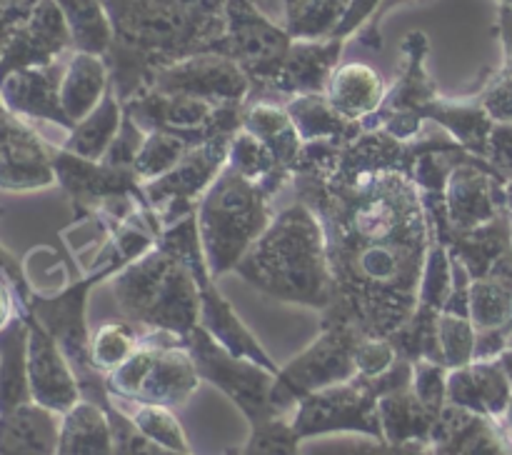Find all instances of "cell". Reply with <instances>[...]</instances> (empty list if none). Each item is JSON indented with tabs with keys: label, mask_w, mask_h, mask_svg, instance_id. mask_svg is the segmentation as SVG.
I'll list each match as a JSON object with an SVG mask.
<instances>
[{
	"label": "cell",
	"mask_w": 512,
	"mask_h": 455,
	"mask_svg": "<svg viewBox=\"0 0 512 455\" xmlns=\"http://www.w3.org/2000/svg\"><path fill=\"white\" fill-rule=\"evenodd\" d=\"M235 273L280 303L305 305L320 313L333 303L328 238L315 210L303 200L273 215Z\"/></svg>",
	"instance_id": "1"
},
{
	"label": "cell",
	"mask_w": 512,
	"mask_h": 455,
	"mask_svg": "<svg viewBox=\"0 0 512 455\" xmlns=\"http://www.w3.org/2000/svg\"><path fill=\"white\" fill-rule=\"evenodd\" d=\"M120 318L145 333L183 340L200 325V290L190 265L163 240L110 278Z\"/></svg>",
	"instance_id": "2"
},
{
	"label": "cell",
	"mask_w": 512,
	"mask_h": 455,
	"mask_svg": "<svg viewBox=\"0 0 512 455\" xmlns=\"http://www.w3.org/2000/svg\"><path fill=\"white\" fill-rule=\"evenodd\" d=\"M273 195L225 165L195 208L200 245L215 278L235 273L273 220Z\"/></svg>",
	"instance_id": "3"
},
{
	"label": "cell",
	"mask_w": 512,
	"mask_h": 455,
	"mask_svg": "<svg viewBox=\"0 0 512 455\" xmlns=\"http://www.w3.org/2000/svg\"><path fill=\"white\" fill-rule=\"evenodd\" d=\"M200 373L185 343L168 333H145L138 350L113 373L103 388L113 403H150L180 408L195 395Z\"/></svg>",
	"instance_id": "4"
},
{
	"label": "cell",
	"mask_w": 512,
	"mask_h": 455,
	"mask_svg": "<svg viewBox=\"0 0 512 455\" xmlns=\"http://www.w3.org/2000/svg\"><path fill=\"white\" fill-rule=\"evenodd\" d=\"M410 380H413V363L400 358L380 378L355 375L345 383L330 385V388L308 395L295 405V410L290 413V423L300 438L335 433H360L383 438L378 415L380 395L408 388Z\"/></svg>",
	"instance_id": "5"
},
{
	"label": "cell",
	"mask_w": 512,
	"mask_h": 455,
	"mask_svg": "<svg viewBox=\"0 0 512 455\" xmlns=\"http://www.w3.org/2000/svg\"><path fill=\"white\" fill-rule=\"evenodd\" d=\"M363 333L345 323H323L318 338L278 370L270 393L275 413L290 415L300 400L330 385L355 378V348Z\"/></svg>",
	"instance_id": "6"
},
{
	"label": "cell",
	"mask_w": 512,
	"mask_h": 455,
	"mask_svg": "<svg viewBox=\"0 0 512 455\" xmlns=\"http://www.w3.org/2000/svg\"><path fill=\"white\" fill-rule=\"evenodd\" d=\"M510 175L483 158L460 160L448 175L443 195L423 193L430 223L450 230H475L493 223L505 208V180Z\"/></svg>",
	"instance_id": "7"
},
{
	"label": "cell",
	"mask_w": 512,
	"mask_h": 455,
	"mask_svg": "<svg viewBox=\"0 0 512 455\" xmlns=\"http://www.w3.org/2000/svg\"><path fill=\"white\" fill-rule=\"evenodd\" d=\"M245 105H213L193 95L143 90L123 103L125 118L143 133H175L193 145L208 143L215 135L238 133Z\"/></svg>",
	"instance_id": "8"
},
{
	"label": "cell",
	"mask_w": 512,
	"mask_h": 455,
	"mask_svg": "<svg viewBox=\"0 0 512 455\" xmlns=\"http://www.w3.org/2000/svg\"><path fill=\"white\" fill-rule=\"evenodd\" d=\"M183 343L193 355L200 378L215 385L223 395H228L238 405L240 413L248 418L250 425L278 415L270 403V393H273L278 373L253 363V360L233 355L218 340L210 338V333H205L200 325L193 333L185 335Z\"/></svg>",
	"instance_id": "9"
},
{
	"label": "cell",
	"mask_w": 512,
	"mask_h": 455,
	"mask_svg": "<svg viewBox=\"0 0 512 455\" xmlns=\"http://www.w3.org/2000/svg\"><path fill=\"white\" fill-rule=\"evenodd\" d=\"M290 45L293 38L288 28L268 18L250 0H225V33L213 53L233 58L253 80V93L268 88Z\"/></svg>",
	"instance_id": "10"
},
{
	"label": "cell",
	"mask_w": 512,
	"mask_h": 455,
	"mask_svg": "<svg viewBox=\"0 0 512 455\" xmlns=\"http://www.w3.org/2000/svg\"><path fill=\"white\" fill-rule=\"evenodd\" d=\"M235 133L215 135L208 143L195 145L175 168L160 178L143 183V195L148 208L158 218L160 228L178 223L195 213L205 190L215 183L223 168L228 165L230 140Z\"/></svg>",
	"instance_id": "11"
},
{
	"label": "cell",
	"mask_w": 512,
	"mask_h": 455,
	"mask_svg": "<svg viewBox=\"0 0 512 455\" xmlns=\"http://www.w3.org/2000/svg\"><path fill=\"white\" fill-rule=\"evenodd\" d=\"M145 90L193 95L223 108V105L248 103L253 98V80L233 58L205 50L155 70Z\"/></svg>",
	"instance_id": "12"
},
{
	"label": "cell",
	"mask_w": 512,
	"mask_h": 455,
	"mask_svg": "<svg viewBox=\"0 0 512 455\" xmlns=\"http://www.w3.org/2000/svg\"><path fill=\"white\" fill-rule=\"evenodd\" d=\"M58 185L53 150L18 115L0 108V190L33 193Z\"/></svg>",
	"instance_id": "13"
},
{
	"label": "cell",
	"mask_w": 512,
	"mask_h": 455,
	"mask_svg": "<svg viewBox=\"0 0 512 455\" xmlns=\"http://www.w3.org/2000/svg\"><path fill=\"white\" fill-rule=\"evenodd\" d=\"M28 318V388L35 405L63 415L83 400V385L58 340L25 310Z\"/></svg>",
	"instance_id": "14"
},
{
	"label": "cell",
	"mask_w": 512,
	"mask_h": 455,
	"mask_svg": "<svg viewBox=\"0 0 512 455\" xmlns=\"http://www.w3.org/2000/svg\"><path fill=\"white\" fill-rule=\"evenodd\" d=\"M73 50V35L58 0H38L0 58V78L20 68L60 63Z\"/></svg>",
	"instance_id": "15"
},
{
	"label": "cell",
	"mask_w": 512,
	"mask_h": 455,
	"mask_svg": "<svg viewBox=\"0 0 512 455\" xmlns=\"http://www.w3.org/2000/svg\"><path fill=\"white\" fill-rule=\"evenodd\" d=\"M65 60L43 68H20L0 78V103L23 120H45L70 130L60 105V75Z\"/></svg>",
	"instance_id": "16"
},
{
	"label": "cell",
	"mask_w": 512,
	"mask_h": 455,
	"mask_svg": "<svg viewBox=\"0 0 512 455\" xmlns=\"http://www.w3.org/2000/svg\"><path fill=\"white\" fill-rule=\"evenodd\" d=\"M343 43L345 40L335 38V35L320 40H293L275 78L258 98H265V93L285 95L288 100L295 95L325 93L330 75L338 68Z\"/></svg>",
	"instance_id": "17"
},
{
	"label": "cell",
	"mask_w": 512,
	"mask_h": 455,
	"mask_svg": "<svg viewBox=\"0 0 512 455\" xmlns=\"http://www.w3.org/2000/svg\"><path fill=\"white\" fill-rule=\"evenodd\" d=\"M430 450L433 455H512V438L498 420L445 405L435 423Z\"/></svg>",
	"instance_id": "18"
},
{
	"label": "cell",
	"mask_w": 512,
	"mask_h": 455,
	"mask_svg": "<svg viewBox=\"0 0 512 455\" xmlns=\"http://www.w3.org/2000/svg\"><path fill=\"white\" fill-rule=\"evenodd\" d=\"M510 398L512 383L498 358L473 360L463 368L448 370V405L500 420Z\"/></svg>",
	"instance_id": "19"
},
{
	"label": "cell",
	"mask_w": 512,
	"mask_h": 455,
	"mask_svg": "<svg viewBox=\"0 0 512 455\" xmlns=\"http://www.w3.org/2000/svg\"><path fill=\"white\" fill-rule=\"evenodd\" d=\"M110 88L113 78L105 55L73 50L65 58L63 75H60V105L65 118L70 120V128L93 113Z\"/></svg>",
	"instance_id": "20"
},
{
	"label": "cell",
	"mask_w": 512,
	"mask_h": 455,
	"mask_svg": "<svg viewBox=\"0 0 512 455\" xmlns=\"http://www.w3.org/2000/svg\"><path fill=\"white\" fill-rule=\"evenodd\" d=\"M388 83L368 63H345L330 75L325 98L350 123H363L383 108L388 98Z\"/></svg>",
	"instance_id": "21"
},
{
	"label": "cell",
	"mask_w": 512,
	"mask_h": 455,
	"mask_svg": "<svg viewBox=\"0 0 512 455\" xmlns=\"http://www.w3.org/2000/svg\"><path fill=\"white\" fill-rule=\"evenodd\" d=\"M60 415L35 403L0 413V455H58Z\"/></svg>",
	"instance_id": "22"
},
{
	"label": "cell",
	"mask_w": 512,
	"mask_h": 455,
	"mask_svg": "<svg viewBox=\"0 0 512 455\" xmlns=\"http://www.w3.org/2000/svg\"><path fill=\"white\" fill-rule=\"evenodd\" d=\"M240 128L263 140L265 148L275 155V160L288 173L295 175V165H298L305 143L285 105L273 103V100H248L243 108Z\"/></svg>",
	"instance_id": "23"
},
{
	"label": "cell",
	"mask_w": 512,
	"mask_h": 455,
	"mask_svg": "<svg viewBox=\"0 0 512 455\" xmlns=\"http://www.w3.org/2000/svg\"><path fill=\"white\" fill-rule=\"evenodd\" d=\"M425 120L438 123L455 143L468 150L475 158L488 160L490 135H493L495 120L478 100H445L438 98L423 110ZM490 163V160H488Z\"/></svg>",
	"instance_id": "24"
},
{
	"label": "cell",
	"mask_w": 512,
	"mask_h": 455,
	"mask_svg": "<svg viewBox=\"0 0 512 455\" xmlns=\"http://www.w3.org/2000/svg\"><path fill=\"white\" fill-rule=\"evenodd\" d=\"M378 415L383 440L393 445H430L435 423H438V413H433L410 390V385L380 395Z\"/></svg>",
	"instance_id": "25"
},
{
	"label": "cell",
	"mask_w": 512,
	"mask_h": 455,
	"mask_svg": "<svg viewBox=\"0 0 512 455\" xmlns=\"http://www.w3.org/2000/svg\"><path fill=\"white\" fill-rule=\"evenodd\" d=\"M58 455H115L108 410L98 400H80L60 415Z\"/></svg>",
	"instance_id": "26"
},
{
	"label": "cell",
	"mask_w": 512,
	"mask_h": 455,
	"mask_svg": "<svg viewBox=\"0 0 512 455\" xmlns=\"http://www.w3.org/2000/svg\"><path fill=\"white\" fill-rule=\"evenodd\" d=\"M403 55L405 65L400 78L395 80L393 88L388 90V98H385L383 108L380 110H410V113H423L433 100H438V88L430 80L428 70H425V55H428V38L418 30L408 35L403 40ZM423 118V115H420ZM425 120V118H423Z\"/></svg>",
	"instance_id": "27"
},
{
	"label": "cell",
	"mask_w": 512,
	"mask_h": 455,
	"mask_svg": "<svg viewBox=\"0 0 512 455\" xmlns=\"http://www.w3.org/2000/svg\"><path fill=\"white\" fill-rule=\"evenodd\" d=\"M123 103H120L115 88H110L105 93V98L100 100L98 108L93 113L85 115L80 123H75L68 130V138L60 148H65L68 153L80 155V158L88 160H103L108 155L110 145L115 143V138L120 135L123 128Z\"/></svg>",
	"instance_id": "28"
},
{
	"label": "cell",
	"mask_w": 512,
	"mask_h": 455,
	"mask_svg": "<svg viewBox=\"0 0 512 455\" xmlns=\"http://www.w3.org/2000/svg\"><path fill=\"white\" fill-rule=\"evenodd\" d=\"M303 143H348L360 133V123H350L330 105L325 93L295 95L285 103Z\"/></svg>",
	"instance_id": "29"
},
{
	"label": "cell",
	"mask_w": 512,
	"mask_h": 455,
	"mask_svg": "<svg viewBox=\"0 0 512 455\" xmlns=\"http://www.w3.org/2000/svg\"><path fill=\"white\" fill-rule=\"evenodd\" d=\"M30 400L28 388V318L18 315L0 333V413Z\"/></svg>",
	"instance_id": "30"
},
{
	"label": "cell",
	"mask_w": 512,
	"mask_h": 455,
	"mask_svg": "<svg viewBox=\"0 0 512 455\" xmlns=\"http://www.w3.org/2000/svg\"><path fill=\"white\" fill-rule=\"evenodd\" d=\"M228 168L238 170L243 178L258 183L260 188L268 190L273 198L283 190V185L293 183V173H288V170L275 160V155L265 148L263 140H258L245 128H240L238 133L233 135V140H230Z\"/></svg>",
	"instance_id": "31"
},
{
	"label": "cell",
	"mask_w": 512,
	"mask_h": 455,
	"mask_svg": "<svg viewBox=\"0 0 512 455\" xmlns=\"http://www.w3.org/2000/svg\"><path fill=\"white\" fill-rule=\"evenodd\" d=\"M68 20L73 48L83 53L108 55L115 43V28L103 0H58Z\"/></svg>",
	"instance_id": "32"
},
{
	"label": "cell",
	"mask_w": 512,
	"mask_h": 455,
	"mask_svg": "<svg viewBox=\"0 0 512 455\" xmlns=\"http://www.w3.org/2000/svg\"><path fill=\"white\" fill-rule=\"evenodd\" d=\"M145 330L130 320H110L90 330V365L95 373L108 375L138 350Z\"/></svg>",
	"instance_id": "33"
},
{
	"label": "cell",
	"mask_w": 512,
	"mask_h": 455,
	"mask_svg": "<svg viewBox=\"0 0 512 455\" xmlns=\"http://www.w3.org/2000/svg\"><path fill=\"white\" fill-rule=\"evenodd\" d=\"M350 5L353 0H298L285 15V28L293 40L333 38Z\"/></svg>",
	"instance_id": "34"
},
{
	"label": "cell",
	"mask_w": 512,
	"mask_h": 455,
	"mask_svg": "<svg viewBox=\"0 0 512 455\" xmlns=\"http://www.w3.org/2000/svg\"><path fill=\"white\" fill-rule=\"evenodd\" d=\"M113 403V400H110ZM115 405V403H113ZM120 410L130 418L140 435L150 440V443L160 445L165 450H173L180 455H193L190 453L188 435H185L183 425H180L178 415L173 408L165 405H150V403H120Z\"/></svg>",
	"instance_id": "35"
},
{
	"label": "cell",
	"mask_w": 512,
	"mask_h": 455,
	"mask_svg": "<svg viewBox=\"0 0 512 455\" xmlns=\"http://www.w3.org/2000/svg\"><path fill=\"white\" fill-rule=\"evenodd\" d=\"M193 148L195 145L190 140L180 138L175 133H163V130L145 133L133 160L135 175L140 178V183H150V180L160 178L170 168H175Z\"/></svg>",
	"instance_id": "36"
},
{
	"label": "cell",
	"mask_w": 512,
	"mask_h": 455,
	"mask_svg": "<svg viewBox=\"0 0 512 455\" xmlns=\"http://www.w3.org/2000/svg\"><path fill=\"white\" fill-rule=\"evenodd\" d=\"M475 325L468 313L443 310L438 318V360L448 370L463 368L475 360Z\"/></svg>",
	"instance_id": "37"
},
{
	"label": "cell",
	"mask_w": 512,
	"mask_h": 455,
	"mask_svg": "<svg viewBox=\"0 0 512 455\" xmlns=\"http://www.w3.org/2000/svg\"><path fill=\"white\" fill-rule=\"evenodd\" d=\"M300 438L290 415H273L263 423L250 425V438L240 455H300Z\"/></svg>",
	"instance_id": "38"
},
{
	"label": "cell",
	"mask_w": 512,
	"mask_h": 455,
	"mask_svg": "<svg viewBox=\"0 0 512 455\" xmlns=\"http://www.w3.org/2000/svg\"><path fill=\"white\" fill-rule=\"evenodd\" d=\"M300 455H395V445L375 435L335 433L303 438Z\"/></svg>",
	"instance_id": "39"
},
{
	"label": "cell",
	"mask_w": 512,
	"mask_h": 455,
	"mask_svg": "<svg viewBox=\"0 0 512 455\" xmlns=\"http://www.w3.org/2000/svg\"><path fill=\"white\" fill-rule=\"evenodd\" d=\"M410 390L440 415L448 405V368L433 360H415Z\"/></svg>",
	"instance_id": "40"
},
{
	"label": "cell",
	"mask_w": 512,
	"mask_h": 455,
	"mask_svg": "<svg viewBox=\"0 0 512 455\" xmlns=\"http://www.w3.org/2000/svg\"><path fill=\"white\" fill-rule=\"evenodd\" d=\"M400 360L398 348L390 338H375V335H363L355 348V368L360 378H380L388 373Z\"/></svg>",
	"instance_id": "41"
},
{
	"label": "cell",
	"mask_w": 512,
	"mask_h": 455,
	"mask_svg": "<svg viewBox=\"0 0 512 455\" xmlns=\"http://www.w3.org/2000/svg\"><path fill=\"white\" fill-rule=\"evenodd\" d=\"M475 100L488 110L495 123H512V73L500 70Z\"/></svg>",
	"instance_id": "42"
},
{
	"label": "cell",
	"mask_w": 512,
	"mask_h": 455,
	"mask_svg": "<svg viewBox=\"0 0 512 455\" xmlns=\"http://www.w3.org/2000/svg\"><path fill=\"white\" fill-rule=\"evenodd\" d=\"M28 298V288H20L13 278L0 273V333L28 310Z\"/></svg>",
	"instance_id": "43"
},
{
	"label": "cell",
	"mask_w": 512,
	"mask_h": 455,
	"mask_svg": "<svg viewBox=\"0 0 512 455\" xmlns=\"http://www.w3.org/2000/svg\"><path fill=\"white\" fill-rule=\"evenodd\" d=\"M488 160L503 173L512 175V123H495L490 135Z\"/></svg>",
	"instance_id": "44"
},
{
	"label": "cell",
	"mask_w": 512,
	"mask_h": 455,
	"mask_svg": "<svg viewBox=\"0 0 512 455\" xmlns=\"http://www.w3.org/2000/svg\"><path fill=\"white\" fill-rule=\"evenodd\" d=\"M500 40H503V70L512 73V5L500 3Z\"/></svg>",
	"instance_id": "45"
},
{
	"label": "cell",
	"mask_w": 512,
	"mask_h": 455,
	"mask_svg": "<svg viewBox=\"0 0 512 455\" xmlns=\"http://www.w3.org/2000/svg\"><path fill=\"white\" fill-rule=\"evenodd\" d=\"M38 0H0V8H18V10H30Z\"/></svg>",
	"instance_id": "46"
},
{
	"label": "cell",
	"mask_w": 512,
	"mask_h": 455,
	"mask_svg": "<svg viewBox=\"0 0 512 455\" xmlns=\"http://www.w3.org/2000/svg\"><path fill=\"white\" fill-rule=\"evenodd\" d=\"M500 363H503V368H505V373H508V378H510V383H512V345H508V348L503 350V355H500Z\"/></svg>",
	"instance_id": "47"
},
{
	"label": "cell",
	"mask_w": 512,
	"mask_h": 455,
	"mask_svg": "<svg viewBox=\"0 0 512 455\" xmlns=\"http://www.w3.org/2000/svg\"><path fill=\"white\" fill-rule=\"evenodd\" d=\"M498 423H500V425H503V428H505V433H508V435H510V438H512V398H510L508 408H505L503 418H500V420H498Z\"/></svg>",
	"instance_id": "48"
},
{
	"label": "cell",
	"mask_w": 512,
	"mask_h": 455,
	"mask_svg": "<svg viewBox=\"0 0 512 455\" xmlns=\"http://www.w3.org/2000/svg\"><path fill=\"white\" fill-rule=\"evenodd\" d=\"M295 3H298V0H285V15H288V10H290V8H293V5H295Z\"/></svg>",
	"instance_id": "49"
},
{
	"label": "cell",
	"mask_w": 512,
	"mask_h": 455,
	"mask_svg": "<svg viewBox=\"0 0 512 455\" xmlns=\"http://www.w3.org/2000/svg\"><path fill=\"white\" fill-rule=\"evenodd\" d=\"M503 3H508V5H512V0H503Z\"/></svg>",
	"instance_id": "50"
},
{
	"label": "cell",
	"mask_w": 512,
	"mask_h": 455,
	"mask_svg": "<svg viewBox=\"0 0 512 455\" xmlns=\"http://www.w3.org/2000/svg\"><path fill=\"white\" fill-rule=\"evenodd\" d=\"M510 345H512V338H510Z\"/></svg>",
	"instance_id": "51"
},
{
	"label": "cell",
	"mask_w": 512,
	"mask_h": 455,
	"mask_svg": "<svg viewBox=\"0 0 512 455\" xmlns=\"http://www.w3.org/2000/svg\"><path fill=\"white\" fill-rule=\"evenodd\" d=\"M238 455H240V453H238Z\"/></svg>",
	"instance_id": "52"
}]
</instances>
